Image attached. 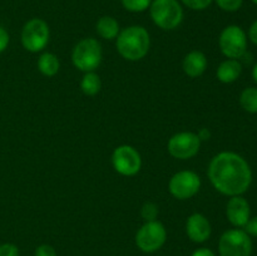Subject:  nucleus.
Instances as JSON below:
<instances>
[{"instance_id":"obj_10","label":"nucleus","mask_w":257,"mask_h":256,"mask_svg":"<svg viewBox=\"0 0 257 256\" xmlns=\"http://www.w3.org/2000/svg\"><path fill=\"white\" fill-rule=\"evenodd\" d=\"M201 140L195 132H178L168 140L167 151L173 158L190 160L193 158L201 148Z\"/></svg>"},{"instance_id":"obj_28","label":"nucleus","mask_w":257,"mask_h":256,"mask_svg":"<svg viewBox=\"0 0 257 256\" xmlns=\"http://www.w3.org/2000/svg\"><path fill=\"white\" fill-rule=\"evenodd\" d=\"M191 256H216V253L208 247H200L193 251Z\"/></svg>"},{"instance_id":"obj_1","label":"nucleus","mask_w":257,"mask_h":256,"mask_svg":"<svg viewBox=\"0 0 257 256\" xmlns=\"http://www.w3.org/2000/svg\"><path fill=\"white\" fill-rule=\"evenodd\" d=\"M213 187L225 196H242L252 182V171L238 153L223 151L211 160L207 170Z\"/></svg>"},{"instance_id":"obj_22","label":"nucleus","mask_w":257,"mask_h":256,"mask_svg":"<svg viewBox=\"0 0 257 256\" xmlns=\"http://www.w3.org/2000/svg\"><path fill=\"white\" fill-rule=\"evenodd\" d=\"M218 8L223 12L235 13L241 9L243 4V0H213Z\"/></svg>"},{"instance_id":"obj_15","label":"nucleus","mask_w":257,"mask_h":256,"mask_svg":"<svg viewBox=\"0 0 257 256\" xmlns=\"http://www.w3.org/2000/svg\"><path fill=\"white\" fill-rule=\"evenodd\" d=\"M242 73V64L238 59H226L218 65L216 77L221 83L230 84L236 82Z\"/></svg>"},{"instance_id":"obj_17","label":"nucleus","mask_w":257,"mask_h":256,"mask_svg":"<svg viewBox=\"0 0 257 256\" xmlns=\"http://www.w3.org/2000/svg\"><path fill=\"white\" fill-rule=\"evenodd\" d=\"M60 62L54 53L45 52L38 58V69L45 77H54L59 72Z\"/></svg>"},{"instance_id":"obj_14","label":"nucleus","mask_w":257,"mask_h":256,"mask_svg":"<svg viewBox=\"0 0 257 256\" xmlns=\"http://www.w3.org/2000/svg\"><path fill=\"white\" fill-rule=\"evenodd\" d=\"M207 57L201 50H192L183 58L182 69L190 78H198L207 69Z\"/></svg>"},{"instance_id":"obj_20","label":"nucleus","mask_w":257,"mask_h":256,"mask_svg":"<svg viewBox=\"0 0 257 256\" xmlns=\"http://www.w3.org/2000/svg\"><path fill=\"white\" fill-rule=\"evenodd\" d=\"M123 8L131 13H142L150 9L152 0H120Z\"/></svg>"},{"instance_id":"obj_2","label":"nucleus","mask_w":257,"mask_h":256,"mask_svg":"<svg viewBox=\"0 0 257 256\" xmlns=\"http://www.w3.org/2000/svg\"><path fill=\"white\" fill-rule=\"evenodd\" d=\"M115 47L120 57L125 60L137 62L143 59L150 52V33L141 25H131L120 30L115 38Z\"/></svg>"},{"instance_id":"obj_25","label":"nucleus","mask_w":257,"mask_h":256,"mask_svg":"<svg viewBox=\"0 0 257 256\" xmlns=\"http://www.w3.org/2000/svg\"><path fill=\"white\" fill-rule=\"evenodd\" d=\"M34 256H57V251L52 245L42 243L34 251Z\"/></svg>"},{"instance_id":"obj_31","label":"nucleus","mask_w":257,"mask_h":256,"mask_svg":"<svg viewBox=\"0 0 257 256\" xmlns=\"http://www.w3.org/2000/svg\"><path fill=\"white\" fill-rule=\"evenodd\" d=\"M252 78H253V80H255V83L257 84V63L255 65H253V68H252Z\"/></svg>"},{"instance_id":"obj_12","label":"nucleus","mask_w":257,"mask_h":256,"mask_svg":"<svg viewBox=\"0 0 257 256\" xmlns=\"http://www.w3.org/2000/svg\"><path fill=\"white\" fill-rule=\"evenodd\" d=\"M226 216L233 227L243 228L251 217L250 203L242 196H232L226 205Z\"/></svg>"},{"instance_id":"obj_32","label":"nucleus","mask_w":257,"mask_h":256,"mask_svg":"<svg viewBox=\"0 0 257 256\" xmlns=\"http://www.w3.org/2000/svg\"><path fill=\"white\" fill-rule=\"evenodd\" d=\"M251 2H252L253 4H256V5H257V0H251Z\"/></svg>"},{"instance_id":"obj_30","label":"nucleus","mask_w":257,"mask_h":256,"mask_svg":"<svg viewBox=\"0 0 257 256\" xmlns=\"http://www.w3.org/2000/svg\"><path fill=\"white\" fill-rule=\"evenodd\" d=\"M197 136H198V138L201 140V142H202V141L210 140L211 132H210V130H208V128H201V130L198 131Z\"/></svg>"},{"instance_id":"obj_19","label":"nucleus","mask_w":257,"mask_h":256,"mask_svg":"<svg viewBox=\"0 0 257 256\" xmlns=\"http://www.w3.org/2000/svg\"><path fill=\"white\" fill-rule=\"evenodd\" d=\"M240 104L246 112L257 113V88L247 87L240 94Z\"/></svg>"},{"instance_id":"obj_7","label":"nucleus","mask_w":257,"mask_h":256,"mask_svg":"<svg viewBox=\"0 0 257 256\" xmlns=\"http://www.w3.org/2000/svg\"><path fill=\"white\" fill-rule=\"evenodd\" d=\"M167 240V230L161 221L145 222L136 233V245L141 251L152 253L162 248Z\"/></svg>"},{"instance_id":"obj_29","label":"nucleus","mask_w":257,"mask_h":256,"mask_svg":"<svg viewBox=\"0 0 257 256\" xmlns=\"http://www.w3.org/2000/svg\"><path fill=\"white\" fill-rule=\"evenodd\" d=\"M248 39L251 40V43L257 45V20L251 24L250 29H248Z\"/></svg>"},{"instance_id":"obj_24","label":"nucleus","mask_w":257,"mask_h":256,"mask_svg":"<svg viewBox=\"0 0 257 256\" xmlns=\"http://www.w3.org/2000/svg\"><path fill=\"white\" fill-rule=\"evenodd\" d=\"M0 256H19V248L14 243H2L0 245Z\"/></svg>"},{"instance_id":"obj_27","label":"nucleus","mask_w":257,"mask_h":256,"mask_svg":"<svg viewBox=\"0 0 257 256\" xmlns=\"http://www.w3.org/2000/svg\"><path fill=\"white\" fill-rule=\"evenodd\" d=\"M245 231L248 233L250 236H253V237H257V216L255 217H250L248 222L246 223Z\"/></svg>"},{"instance_id":"obj_11","label":"nucleus","mask_w":257,"mask_h":256,"mask_svg":"<svg viewBox=\"0 0 257 256\" xmlns=\"http://www.w3.org/2000/svg\"><path fill=\"white\" fill-rule=\"evenodd\" d=\"M112 165L115 172L122 176L132 177L142 168V157L135 147L130 145H120L113 151Z\"/></svg>"},{"instance_id":"obj_9","label":"nucleus","mask_w":257,"mask_h":256,"mask_svg":"<svg viewBox=\"0 0 257 256\" xmlns=\"http://www.w3.org/2000/svg\"><path fill=\"white\" fill-rule=\"evenodd\" d=\"M201 188V178L193 171H180L171 177L168 191L175 198L181 201L190 200L198 193Z\"/></svg>"},{"instance_id":"obj_23","label":"nucleus","mask_w":257,"mask_h":256,"mask_svg":"<svg viewBox=\"0 0 257 256\" xmlns=\"http://www.w3.org/2000/svg\"><path fill=\"white\" fill-rule=\"evenodd\" d=\"M185 7H187L191 10H205L213 3V0H181Z\"/></svg>"},{"instance_id":"obj_5","label":"nucleus","mask_w":257,"mask_h":256,"mask_svg":"<svg viewBox=\"0 0 257 256\" xmlns=\"http://www.w3.org/2000/svg\"><path fill=\"white\" fill-rule=\"evenodd\" d=\"M220 256H251L252 240L242 228L225 231L218 240Z\"/></svg>"},{"instance_id":"obj_8","label":"nucleus","mask_w":257,"mask_h":256,"mask_svg":"<svg viewBox=\"0 0 257 256\" xmlns=\"http://www.w3.org/2000/svg\"><path fill=\"white\" fill-rule=\"evenodd\" d=\"M221 53L228 59H240L247 50V35L238 25H228L218 38Z\"/></svg>"},{"instance_id":"obj_21","label":"nucleus","mask_w":257,"mask_h":256,"mask_svg":"<svg viewBox=\"0 0 257 256\" xmlns=\"http://www.w3.org/2000/svg\"><path fill=\"white\" fill-rule=\"evenodd\" d=\"M158 206L155 202H146L141 208V216L145 220V222H150V221H156L158 218Z\"/></svg>"},{"instance_id":"obj_13","label":"nucleus","mask_w":257,"mask_h":256,"mask_svg":"<svg viewBox=\"0 0 257 256\" xmlns=\"http://www.w3.org/2000/svg\"><path fill=\"white\" fill-rule=\"evenodd\" d=\"M186 233L192 242H206L212 233L211 222L203 213H192L186 221Z\"/></svg>"},{"instance_id":"obj_18","label":"nucleus","mask_w":257,"mask_h":256,"mask_svg":"<svg viewBox=\"0 0 257 256\" xmlns=\"http://www.w3.org/2000/svg\"><path fill=\"white\" fill-rule=\"evenodd\" d=\"M102 88V80H100L99 75L95 72H87L83 75L82 80H80V89L85 95H93L98 94Z\"/></svg>"},{"instance_id":"obj_6","label":"nucleus","mask_w":257,"mask_h":256,"mask_svg":"<svg viewBox=\"0 0 257 256\" xmlns=\"http://www.w3.org/2000/svg\"><path fill=\"white\" fill-rule=\"evenodd\" d=\"M50 29L45 20L33 18L28 20L22 29V45L30 53L42 52L49 43Z\"/></svg>"},{"instance_id":"obj_26","label":"nucleus","mask_w":257,"mask_h":256,"mask_svg":"<svg viewBox=\"0 0 257 256\" xmlns=\"http://www.w3.org/2000/svg\"><path fill=\"white\" fill-rule=\"evenodd\" d=\"M9 42H10L9 33H8L7 29L0 27V53H3L5 49H7L8 45H9Z\"/></svg>"},{"instance_id":"obj_4","label":"nucleus","mask_w":257,"mask_h":256,"mask_svg":"<svg viewBox=\"0 0 257 256\" xmlns=\"http://www.w3.org/2000/svg\"><path fill=\"white\" fill-rule=\"evenodd\" d=\"M150 14L160 29L173 30L182 23L183 8L178 0H152Z\"/></svg>"},{"instance_id":"obj_16","label":"nucleus","mask_w":257,"mask_h":256,"mask_svg":"<svg viewBox=\"0 0 257 256\" xmlns=\"http://www.w3.org/2000/svg\"><path fill=\"white\" fill-rule=\"evenodd\" d=\"M95 30H97L98 35L105 40H113L118 37L120 32L119 23L109 15H104V17L99 18L95 24Z\"/></svg>"},{"instance_id":"obj_3","label":"nucleus","mask_w":257,"mask_h":256,"mask_svg":"<svg viewBox=\"0 0 257 256\" xmlns=\"http://www.w3.org/2000/svg\"><path fill=\"white\" fill-rule=\"evenodd\" d=\"M102 45L94 38H84L73 48V65L80 72H94L102 63Z\"/></svg>"}]
</instances>
